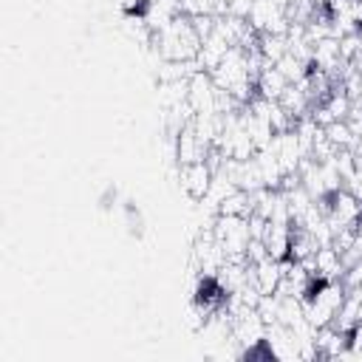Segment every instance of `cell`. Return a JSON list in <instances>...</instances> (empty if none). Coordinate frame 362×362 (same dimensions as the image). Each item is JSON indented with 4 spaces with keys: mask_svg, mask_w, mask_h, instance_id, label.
<instances>
[{
    "mask_svg": "<svg viewBox=\"0 0 362 362\" xmlns=\"http://www.w3.org/2000/svg\"><path fill=\"white\" fill-rule=\"evenodd\" d=\"M178 178H181V189H184L192 201H204L206 192H209V187H212L215 170L209 167V161H195V164L178 167Z\"/></svg>",
    "mask_w": 362,
    "mask_h": 362,
    "instance_id": "1",
    "label": "cell"
},
{
    "mask_svg": "<svg viewBox=\"0 0 362 362\" xmlns=\"http://www.w3.org/2000/svg\"><path fill=\"white\" fill-rule=\"evenodd\" d=\"M206 156H209V144H204L198 139V133L192 130V122L175 133V164L178 167L195 164V161H206Z\"/></svg>",
    "mask_w": 362,
    "mask_h": 362,
    "instance_id": "2",
    "label": "cell"
},
{
    "mask_svg": "<svg viewBox=\"0 0 362 362\" xmlns=\"http://www.w3.org/2000/svg\"><path fill=\"white\" fill-rule=\"evenodd\" d=\"M263 243H266L269 257L286 260L288 257V249H291V223H272L269 221L266 235H263Z\"/></svg>",
    "mask_w": 362,
    "mask_h": 362,
    "instance_id": "3",
    "label": "cell"
},
{
    "mask_svg": "<svg viewBox=\"0 0 362 362\" xmlns=\"http://www.w3.org/2000/svg\"><path fill=\"white\" fill-rule=\"evenodd\" d=\"M229 48H232V45H229L221 34H215V31H212V34L201 42V51H198V57H195V59H198V65H201L204 71H209V74H212V71L223 62V57H226V51H229Z\"/></svg>",
    "mask_w": 362,
    "mask_h": 362,
    "instance_id": "4",
    "label": "cell"
},
{
    "mask_svg": "<svg viewBox=\"0 0 362 362\" xmlns=\"http://www.w3.org/2000/svg\"><path fill=\"white\" fill-rule=\"evenodd\" d=\"M252 277H255V286L263 291V294H274L280 280H283V269H280V260L274 257H266L260 263H252Z\"/></svg>",
    "mask_w": 362,
    "mask_h": 362,
    "instance_id": "5",
    "label": "cell"
},
{
    "mask_svg": "<svg viewBox=\"0 0 362 362\" xmlns=\"http://www.w3.org/2000/svg\"><path fill=\"white\" fill-rule=\"evenodd\" d=\"M291 82L274 68V65H266L257 76V96H266V99H280L283 90L288 88Z\"/></svg>",
    "mask_w": 362,
    "mask_h": 362,
    "instance_id": "6",
    "label": "cell"
},
{
    "mask_svg": "<svg viewBox=\"0 0 362 362\" xmlns=\"http://www.w3.org/2000/svg\"><path fill=\"white\" fill-rule=\"evenodd\" d=\"M252 212H255V198L246 189H235L232 195H226L218 204V215H240V218H249Z\"/></svg>",
    "mask_w": 362,
    "mask_h": 362,
    "instance_id": "7",
    "label": "cell"
},
{
    "mask_svg": "<svg viewBox=\"0 0 362 362\" xmlns=\"http://www.w3.org/2000/svg\"><path fill=\"white\" fill-rule=\"evenodd\" d=\"M257 51L263 54V59L269 62V65H274L277 59H283L286 54H288V37L286 34H260L257 37Z\"/></svg>",
    "mask_w": 362,
    "mask_h": 362,
    "instance_id": "8",
    "label": "cell"
},
{
    "mask_svg": "<svg viewBox=\"0 0 362 362\" xmlns=\"http://www.w3.org/2000/svg\"><path fill=\"white\" fill-rule=\"evenodd\" d=\"M325 136H328V141H331L337 150H342V147H354V141H356V136H354V130L348 127L345 119H337V122L325 124Z\"/></svg>",
    "mask_w": 362,
    "mask_h": 362,
    "instance_id": "9",
    "label": "cell"
},
{
    "mask_svg": "<svg viewBox=\"0 0 362 362\" xmlns=\"http://www.w3.org/2000/svg\"><path fill=\"white\" fill-rule=\"evenodd\" d=\"M274 68H277L288 82H300V79L308 74V68H311V65H308V62H303V59H297L294 54H286L283 59H277V62H274Z\"/></svg>",
    "mask_w": 362,
    "mask_h": 362,
    "instance_id": "10",
    "label": "cell"
},
{
    "mask_svg": "<svg viewBox=\"0 0 362 362\" xmlns=\"http://www.w3.org/2000/svg\"><path fill=\"white\" fill-rule=\"evenodd\" d=\"M342 283H345V288H356V286H362V260L345 269V274H342Z\"/></svg>",
    "mask_w": 362,
    "mask_h": 362,
    "instance_id": "11",
    "label": "cell"
},
{
    "mask_svg": "<svg viewBox=\"0 0 362 362\" xmlns=\"http://www.w3.org/2000/svg\"><path fill=\"white\" fill-rule=\"evenodd\" d=\"M345 189H351L359 201H362V167H356V173H354V178L345 184Z\"/></svg>",
    "mask_w": 362,
    "mask_h": 362,
    "instance_id": "12",
    "label": "cell"
}]
</instances>
